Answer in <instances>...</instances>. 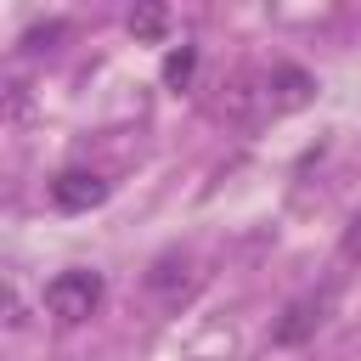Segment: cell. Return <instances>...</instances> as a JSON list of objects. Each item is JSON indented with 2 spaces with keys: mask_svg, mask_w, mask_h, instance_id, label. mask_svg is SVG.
Segmentation results:
<instances>
[{
  "mask_svg": "<svg viewBox=\"0 0 361 361\" xmlns=\"http://www.w3.org/2000/svg\"><path fill=\"white\" fill-rule=\"evenodd\" d=\"M316 96V79L293 62H271V68H243L231 73L226 85V118L231 124H265V118H282V113H299L305 102Z\"/></svg>",
  "mask_w": 361,
  "mask_h": 361,
  "instance_id": "1",
  "label": "cell"
},
{
  "mask_svg": "<svg viewBox=\"0 0 361 361\" xmlns=\"http://www.w3.org/2000/svg\"><path fill=\"white\" fill-rule=\"evenodd\" d=\"M96 305H102V271H56L45 282V310L56 322H68V327L85 322Z\"/></svg>",
  "mask_w": 361,
  "mask_h": 361,
  "instance_id": "2",
  "label": "cell"
},
{
  "mask_svg": "<svg viewBox=\"0 0 361 361\" xmlns=\"http://www.w3.org/2000/svg\"><path fill=\"white\" fill-rule=\"evenodd\" d=\"M333 316V288H316V293H299V299H288L282 305V316L271 322V344H282V350H293V344H305V338H316V327Z\"/></svg>",
  "mask_w": 361,
  "mask_h": 361,
  "instance_id": "3",
  "label": "cell"
},
{
  "mask_svg": "<svg viewBox=\"0 0 361 361\" xmlns=\"http://www.w3.org/2000/svg\"><path fill=\"white\" fill-rule=\"evenodd\" d=\"M192 288H197V276H192V259H186V254H164V259H152V271H147V293H152L164 310H180V305L192 299Z\"/></svg>",
  "mask_w": 361,
  "mask_h": 361,
  "instance_id": "4",
  "label": "cell"
},
{
  "mask_svg": "<svg viewBox=\"0 0 361 361\" xmlns=\"http://www.w3.org/2000/svg\"><path fill=\"white\" fill-rule=\"evenodd\" d=\"M51 203L62 214H85V209L107 203V180L96 169H62V175H51Z\"/></svg>",
  "mask_w": 361,
  "mask_h": 361,
  "instance_id": "5",
  "label": "cell"
},
{
  "mask_svg": "<svg viewBox=\"0 0 361 361\" xmlns=\"http://www.w3.org/2000/svg\"><path fill=\"white\" fill-rule=\"evenodd\" d=\"M192 68H197V51H192V45L169 51V56H164V85H175V90H180V85L192 79Z\"/></svg>",
  "mask_w": 361,
  "mask_h": 361,
  "instance_id": "6",
  "label": "cell"
},
{
  "mask_svg": "<svg viewBox=\"0 0 361 361\" xmlns=\"http://www.w3.org/2000/svg\"><path fill=\"white\" fill-rule=\"evenodd\" d=\"M130 28H135L141 39H158V34H164V11H158V6H141V11H130Z\"/></svg>",
  "mask_w": 361,
  "mask_h": 361,
  "instance_id": "7",
  "label": "cell"
},
{
  "mask_svg": "<svg viewBox=\"0 0 361 361\" xmlns=\"http://www.w3.org/2000/svg\"><path fill=\"white\" fill-rule=\"evenodd\" d=\"M338 259H344V265H361V214L344 226V237H338Z\"/></svg>",
  "mask_w": 361,
  "mask_h": 361,
  "instance_id": "8",
  "label": "cell"
}]
</instances>
